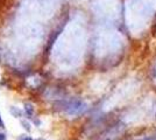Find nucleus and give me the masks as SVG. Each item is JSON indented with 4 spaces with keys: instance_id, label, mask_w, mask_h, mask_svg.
<instances>
[{
    "instance_id": "1",
    "label": "nucleus",
    "mask_w": 156,
    "mask_h": 140,
    "mask_svg": "<svg viewBox=\"0 0 156 140\" xmlns=\"http://www.w3.org/2000/svg\"><path fill=\"white\" fill-rule=\"evenodd\" d=\"M84 110H85V104H84L82 100H72L70 102L66 108H65V111L68 115H79L82 113Z\"/></svg>"
},
{
    "instance_id": "2",
    "label": "nucleus",
    "mask_w": 156,
    "mask_h": 140,
    "mask_svg": "<svg viewBox=\"0 0 156 140\" xmlns=\"http://www.w3.org/2000/svg\"><path fill=\"white\" fill-rule=\"evenodd\" d=\"M25 110H26V112L31 116V113H33V106H31V104H28V103H26L25 104Z\"/></svg>"
},
{
    "instance_id": "3",
    "label": "nucleus",
    "mask_w": 156,
    "mask_h": 140,
    "mask_svg": "<svg viewBox=\"0 0 156 140\" xmlns=\"http://www.w3.org/2000/svg\"><path fill=\"white\" fill-rule=\"evenodd\" d=\"M141 140H156V138H153V137H149V138H145V139H141Z\"/></svg>"
},
{
    "instance_id": "4",
    "label": "nucleus",
    "mask_w": 156,
    "mask_h": 140,
    "mask_svg": "<svg viewBox=\"0 0 156 140\" xmlns=\"http://www.w3.org/2000/svg\"><path fill=\"white\" fill-rule=\"evenodd\" d=\"M0 140H5V134H1V133H0Z\"/></svg>"
},
{
    "instance_id": "5",
    "label": "nucleus",
    "mask_w": 156,
    "mask_h": 140,
    "mask_svg": "<svg viewBox=\"0 0 156 140\" xmlns=\"http://www.w3.org/2000/svg\"><path fill=\"white\" fill-rule=\"evenodd\" d=\"M22 140H33V139H31V137H27V138H23Z\"/></svg>"
},
{
    "instance_id": "6",
    "label": "nucleus",
    "mask_w": 156,
    "mask_h": 140,
    "mask_svg": "<svg viewBox=\"0 0 156 140\" xmlns=\"http://www.w3.org/2000/svg\"><path fill=\"white\" fill-rule=\"evenodd\" d=\"M0 125H1L2 127H4V124H2V120H1V118H0Z\"/></svg>"
},
{
    "instance_id": "7",
    "label": "nucleus",
    "mask_w": 156,
    "mask_h": 140,
    "mask_svg": "<svg viewBox=\"0 0 156 140\" xmlns=\"http://www.w3.org/2000/svg\"><path fill=\"white\" fill-rule=\"evenodd\" d=\"M40 140H43V139H40Z\"/></svg>"
}]
</instances>
